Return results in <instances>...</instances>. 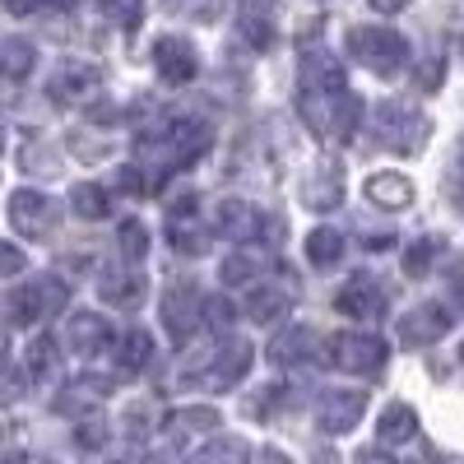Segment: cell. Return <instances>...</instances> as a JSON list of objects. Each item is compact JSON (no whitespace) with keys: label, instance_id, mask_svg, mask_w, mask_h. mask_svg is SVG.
Masks as SVG:
<instances>
[{"label":"cell","instance_id":"cell-29","mask_svg":"<svg viewBox=\"0 0 464 464\" xmlns=\"http://www.w3.org/2000/svg\"><path fill=\"white\" fill-rule=\"evenodd\" d=\"M302 251H306V260H312L316 269H330V265H339V256H343V232L330 227V223H321V227L306 232Z\"/></svg>","mask_w":464,"mask_h":464},{"label":"cell","instance_id":"cell-2","mask_svg":"<svg viewBox=\"0 0 464 464\" xmlns=\"http://www.w3.org/2000/svg\"><path fill=\"white\" fill-rule=\"evenodd\" d=\"M428 135H432V121H428V111H422L418 102H404V98L376 102V111H372V140L381 149H391V153H422Z\"/></svg>","mask_w":464,"mask_h":464},{"label":"cell","instance_id":"cell-15","mask_svg":"<svg viewBox=\"0 0 464 464\" xmlns=\"http://www.w3.org/2000/svg\"><path fill=\"white\" fill-rule=\"evenodd\" d=\"M450 325H455V316H450L446 302H422V306H413V312L400 321V339L409 348H428V343L446 339Z\"/></svg>","mask_w":464,"mask_h":464},{"label":"cell","instance_id":"cell-7","mask_svg":"<svg viewBox=\"0 0 464 464\" xmlns=\"http://www.w3.org/2000/svg\"><path fill=\"white\" fill-rule=\"evenodd\" d=\"M61 223V205L47 196V190H33V186H19L10 190V227L19 237H43Z\"/></svg>","mask_w":464,"mask_h":464},{"label":"cell","instance_id":"cell-42","mask_svg":"<svg viewBox=\"0 0 464 464\" xmlns=\"http://www.w3.org/2000/svg\"><path fill=\"white\" fill-rule=\"evenodd\" d=\"M450 190L464 196V140H459V153H455V168H450Z\"/></svg>","mask_w":464,"mask_h":464},{"label":"cell","instance_id":"cell-24","mask_svg":"<svg viewBox=\"0 0 464 464\" xmlns=\"http://www.w3.org/2000/svg\"><path fill=\"white\" fill-rule=\"evenodd\" d=\"M362 196H367V205L395 214V209H409L413 205V181L400 177V172H376V177H367Z\"/></svg>","mask_w":464,"mask_h":464},{"label":"cell","instance_id":"cell-30","mask_svg":"<svg viewBox=\"0 0 464 464\" xmlns=\"http://www.w3.org/2000/svg\"><path fill=\"white\" fill-rule=\"evenodd\" d=\"M70 205H74V214H80V218L98 223V218L111 214V190L98 186V181H80V186L70 190Z\"/></svg>","mask_w":464,"mask_h":464},{"label":"cell","instance_id":"cell-13","mask_svg":"<svg viewBox=\"0 0 464 464\" xmlns=\"http://www.w3.org/2000/svg\"><path fill=\"white\" fill-rule=\"evenodd\" d=\"M367 413V395L362 391H325L316 400V428L325 437H343L358 428V418Z\"/></svg>","mask_w":464,"mask_h":464},{"label":"cell","instance_id":"cell-45","mask_svg":"<svg viewBox=\"0 0 464 464\" xmlns=\"http://www.w3.org/2000/svg\"><path fill=\"white\" fill-rule=\"evenodd\" d=\"M404 5H409V0H372L376 14H395V10H404Z\"/></svg>","mask_w":464,"mask_h":464},{"label":"cell","instance_id":"cell-48","mask_svg":"<svg viewBox=\"0 0 464 464\" xmlns=\"http://www.w3.org/2000/svg\"><path fill=\"white\" fill-rule=\"evenodd\" d=\"M459 358H464V348H459Z\"/></svg>","mask_w":464,"mask_h":464},{"label":"cell","instance_id":"cell-33","mask_svg":"<svg viewBox=\"0 0 464 464\" xmlns=\"http://www.w3.org/2000/svg\"><path fill=\"white\" fill-rule=\"evenodd\" d=\"M0 52H5V74H10L14 84L37 65V52H33V43H24V37H5V43H0Z\"/></svg>","mask_w":464,"mask_h":464},{"label":"cell","instance_id":"cell-12","mask_svg":"<svg viewBox=\"0 0 464 464\" xmlns=\"http://www.w3.org/2000/svg\"><path fill=\"white\" fill-rule=\"evenodd\" d=\"M297 93H316V98H339V93H348L343 65H339L330 52H321V47L302 52V61H297Z\"/></svg>","mask_w":464,"mask_h":464},{"label":"cell","instance_id":"cell-3","mask_svg":"<svg viewBox=\"0 0 464 464\" xmlns=\"http://www.w3.org/2000/svg\"><path fill=\"white\" fill-rule=\"evenodd\" d=\"M251 362H256V348H251V339H237V334H223L209 353H205V362H196V367H186V381L190 385H200V391H232L246 372H251Z\"/></svg>","mask_w":464,"mask_h":464},{"label":"cell","instance_id":"cell-9","mask_svg":"<svg viewBox=\"0 0 464 464\" xmlns=\"http://www.w3.org/2000/svg\"><path fill=\"white\" fill-rule=\"evenodd\" d=\"M214 223H218L223 237H227V242H237V246H246V242H265V232H269V237L279 232L275 218H269L265 209H256V205H246V200H223L218 214H214Z\"/></svg>","mask_w":464,"mask_h":464},{"label":"cell","instance_id":"cell-5","mask_svg":"<svg viewBox=\"0 0 464 464\" xmlns=\"http://www.w3.org/2000/svg\"><path fill=\"white\" fill-rule=\"evenodd\" d=\"M348 56L367 65L372 74H381V80H391V74L409 65V43H404V33L385 28V24H362L348 33Z\"/></svg>","mask_w":464,"mask_h":464},{"label":"cell","instance_id":"cell-20","mask_svg":"<svg viewBox=\"0 0 464 464\" xmlns=\"http://www.w3.org/2000/svg\"><path fill=\"white\" fill-rule=\"evenodd\" d=\"M269 269H275V260L260 251V242H246V246H237V251L223 260L218 279H223L227 288H251V284H260V279L269 275Z\"/></svg>","mask_w":464,"mask_h":464},{"label":"cell","instance_id":"cell-27","mask_svg":"<svg viewBox=\"0 0 464 464\" xmlns=\"http://www.w3.org/2000/svg\"><path fill=\"white\" fill-rule=\"evenodd\" d=\"M111 362H116V372H121V376L144 372V367L153 362V334H149V330H130V334H121V339L111 343Z\"/></svg>","mask_w":464,"mask_h":464},{"label":"cell","instance_id":"cell-4","mask_svg":"<svg viewBox=\"0 0 464 464\" xmlns=\"http://www.w3.org/2000/svg\"><path fill=\"white\" fill-rule=\"evenodd\" d=\"M65 302H70V288L56 275H37V279L10 288V297H5L10 330H28V325H43L47 316H61Z\"/></svg>","mask_w":464,"mask_h":464},{"label":"cell","instance_id":"cell-8","mask_svg":"<svg viewBox=\"0 0 464 464\" xmlns=\"http://www.w3.org/2000/svg\"><path fill=\"white\" fill-rule=\"evenodd\" d=\"M163 325H168V339L181 343V348H186L190 334L205 325V297H200V288L190 284V279L186 284H172L163 293Z\"/></svg>","mask_w":464,"mask_h":464},{"label":"cell","instance_id":"cell-14","mask_svg":"<svg viewBox=\"0 0 464 464\" xmlns=\"http://www.w3.org/2000/svg\"><path fill=\"white\" fill-rule=\"evenodd\" d=\"M334 306H339L343 316H353V321H381L385 306H391V297H385V288L372 275H353L334 293Z\"/></svg>","mask_w":464,"mask_h":464},{"label":"cell","instance_id":"cell-26","mask_svg":"<svg viewBox=\"0 0 464 464\" xmlns=\"http://www.w3.org/2000/svg\"><path fill=\"white\" fill-rule=\"evenodd\" d=\"M413 437H418V413H413L404 400L385 404L381 418H376V441H381V446H404V441H413Z\"/></svg>","mask_w":464,"mask_h":464},{"label":"cell","instance_id":"cell-35","mask_svg":"<svg viewBox=\"0 0 464 464\" xmlns=\"http://www.w3.org/2000/svg\"><path fill=\"white\" fill-rule=\"evenodd\" d=\"M102 10L121 33H135L140 19H144V0H102Z\"/></svg>","mask_w":464,"mask_h":464},{"label":"cell","instance_id":"cell-23","mask_svg":"<svg viewBox=\"0 0 464 464\" xmlns=\"http://www.w3.org/2000/svg\"><path fill=\"white\" fill-rule=\"evenodd\" d=\"M339 200H343V172L330 163H316L312 177L302 181V205L325 214V209H339Z\"/></svg>","mask_w":464,"mask_h":464},{"label":"cell","instance_id":"cell-19","mask_svg":"<svg viewBox=\"0 0 464 464\" xmlns=\"http://www.w3.org/2000/svg\"><path fill=\"white\" fill-rule=\"evenodd\" d=\"M218 428H223L218 409H205V404H196V409H177V413L163 418V432H168L172 450H190V437H205V432H218Z\"/></svg>","mask_w":464,"mask_h":464},{"label":"cell","instance_id":"cell-28","mask_svg":"<svg viewBox=\"0 0 464 464\" xmlns=\"http://www.w3.org/2000/svg\"><path fill=\"white\" fill-rule=\"evenodd\" d=\"M98 293H102V302H111V306H121V312H130V306H140V302H144L149 279H144V275H135V269H126V275H102Z\"/></svg>","mask_w":464,"mask_h":464},{"label":"cell","instance_id":"cell-17","mask_svg":"<svg viewBox=\"0 0 464 464\" xmlns=\"http://www.w3.org/2000/svg\"><path fill=\"white\" fill-rule=\"evenodd\" d=\"M98 84H102V70H98V65H89V61H65V65L52 74L47 93H52L56 107H70V102H84Z\"/></svg>","mask_w":464,"mask_h":464},{"label":"cell","instance_id":"cell-40","mask_svg":"<svg viewBox=\"0 0 464 464\" xmlns=\"http://www.w3.org/2000/svg\"><path fill=\"white\" fill-rule=\"evenodd\" d=\"M441 65H446V56H428V65H422V74H418V84L422 89H437L441 84Z\"/></svg>","mask_w":464,"mask_h":464},{"label":"cell","instance_id":"cell-11","mask_svg":"<svg viewBox=\"0 0 464 464\" xmlns=\"http://www.w3.org/2000/svg\"><path fill=\"white\" fill-rule=\"evenodd\" d=\"M196 205H200V196L186 190V196H177L172 209H168V237L186 256H205L209 251V227H200V209Z\"/></svg>","mask_w":464,"mask_h":464},{"label":"cell","instance_id":"cell-39","mask_svg":"<svg viewBox=\"0 0 464 464\" xmlns=\"http://www.w3.org/2000/svg\"><path fill=\"white\" fill-rule=\"evenodd\" d=\"M227 0H172V10L190 14V19H218Z\"/></svg>","mask_w":464,"mask_h":464},{"label":"cell","instance_id":"cell-44","mask_svg":"<svg viewBox=\"0 0 464 464\" xmlns=\"http://www.w3.org/2000/svg\"><path fill=\"white\" fill-rule=\"evenodd\" d=\"M37 5H43V0H5V10H10L14 19H24V14H33Z\"/></svg>","mask_w":464,"mask_h":464},{"label":"cell","instance_id":"cell-37","mask_svg":"<svg viewBox=\"0 0 464 464\" xmlns=\"http://www.w3.org/2000/svg\"><path fill=\"white\" fill-rule=\"evenodd\" d=\"M232 321H237V306H232L223 293H218V297H205V325H209L214 334H227Z\"/></svg>","mask_w":464,"mask_h":464},{"label":"cell","instance_id":"cell-47","mask_svg":"<svg viewBox=\"0 0 464 464\" xmlns=\"http://www.w3.org/2000/svg\"><path fill=\"white\" fill-rule=\"evenodd\" d=\"M43 5H56V10H70V5H80V0H43Z\"/></svg>","mask_w":464,"mask_h":464},{"label":"cell","instance_id":"cell-31","mask_svg":"<svg viewBox=\"0 0 464 464\" xmlns=\"http://www.w3.org/2000/svg\"><path fill=\"white\" fill-rule=\"evenodd\" d=\"M24 372H28L33 381H47V376L56 372V339H52V334H37V339L24 348Z\"/></svg>","mask_w":464,"mask_h":464},{"label":"cell","instance_id":"cell-32","mask_svg":"<svg viewBox=\"0 0 464 464\" xmlns=\"http://www.w3.org/2000/svg\"><path fill=\"white\" fill-rule=\"evenodd\" d=\"M441 256V242L437 237H413L409 246H404V275L409 279H422L432 269V260Z\"/></svg>","mask_w":464,"mask_h":464},{"label":"cell","instance_id":"cell-38","mask_svg":"<svg viewBox=\"0 0 464 464\" xmlns=\"http://www.w3.org/2000/svg\"><path fill=\"white\" fill-rule=\"evenodd\" d=\"M196 459H251V446L237 441V437H227V441H209V446H200Z\"/></svg>","mask_w":464,"mask_h":464},{"label":"cell","instance_id":"cell-43","mask_svg":"<svg viewBox=\"0 0 464 464\" xmlns=\"http://www.w3.org/2000/svg\"><path fill=\"white\" fill-rule=\"evenodd\" d=\"M19 269H24V256H19V246H14V242H5V279H14Z\"/></svg>","mask_w":464,"mask_h":464},{"label":"cell","instance_id":"cell-22","mask_svg":"<svg viewBox=\"0 0 464 464\" xmlns=\"http://www.w3.org/2000/svg\"><path fill=\"white\" fill-rule=\"evenodd\" d=\"M65 339H70L74 353H84V358H93V353H102V348H111V343H116L111 321H107V316H98V312H74V316H70V325H65Z\"/></svg>","mask_w":464,"mask_h":464},{"label":"cell","instance_id":"cell-16","mask_svg":"<svg viewBox=\"0 0 464 464\" xmlns=\"http://www.w3.org/2000/svg\"><path fill=\"white\" fill-rule=\"evenodd\" d=\"M237 33L251 52H269L279 43V19H275V0H242L237 5Z\"/></svg>","mask_w":464,"mask_h":464},{"label":"cell","instance_id":"cell-25","mask_svg":"<svg viewBox=\"0 0 464 464\" xmlns=\"http://www.w3.org/2000/svg\"><path fill=\"white\" fill-rule=\"evenodd\" d=\"M316 330H306V325H288L275 343H269V358H275L279 367H306L312 362V348H316Z\"/></svg>","mask_w":464,"mask_h":464},{"label":"cell","instance_id":"cell-41","mask_svg":"<svg viewBox=\"0 0 464 464\" xmlns=\"http://www.w3.org/2000/svg\"><path fill=\"white\" fill-rule=\"evenodd\" d=\"M74 441H80V446H84V450H98V446H102V441H107V432H102V428H98V422H89V428H84V432H80V437H74Z\"/></svg>","mask_w":464,"mask_h":464},{"label":"cell","instance_id":"cell-34","mask_svg":"<svg viewBox=\"0 0 464 464\" xmlns=\"http://www.w3.org/2000/svg\"><path fill=\"white\" fill-rule=\"evenodd\" d=\"M116 242H121V256L126 260H144L149 256V227L140 218H126L121 227H116Z\"/></svg>","mask_w":464,"mask_h":464},{"label":"cell","instance_id":"cell-6","mask_svg":"<svg viewBox=\"0 0 464 464\" xmlns=\"http://www.w3.org/2000/svg\"><path fill=\"white\" fill-rule=\"evenodd\" d=\"M325 348H330V362L339 372H353V376H376L385 362H391V343H385L381 334H372V330H343Z\"/></svg>","mask_w":464,"mask_h":464},{"label":"cell","instance_id":"cell-1","mask_svg":"<svg viewBox=\"0 0 464 464\" xmlns=\"http://www.w3.org/2000/svg\"><path fill=\"white\" fill-rule=\"evenodd\" d=\"M214 144V130L200 116H163L159 126H144V135L135 140L140 168L149 177V190H163V181L190 163H200Z\"/></svg>","mask_w":464,"mask_h":464},{"label":"cell","instance_id":"cell-10","mask_svg":"<svg viewBox=\"0 0 464 464\" xmlns=\"http://www.w3.org/2000/svg\"><path fill=\"white\" fill-rule=\"evenodd\" d=\"M153 70H159V80L168 89H186L190 80L200 74V52L186 43L177 33H163L159 43H153Z\"/></svg>","mask_w":464,"mask_h":464},{"label":"cell","instance_id":"cell-36","mask_svg":"<svg viewBox=\"0 0 464 464\" xmlns=\"http://www.w3.org/2000/svg\"><path fill=\"white\" fill-rule=\"evenodd\" d=\"M153 422H159V409H153L149 400H135L126 409V418H121V432L126 437H144V432H153Z\"/></svg>","mask_w":464,"mask_h":464},{"label":"cell","instance_id":"cell-21","mask_svg":"<svg viewBox=\"0 0 464 464\" xmlns=\"http://www.w3.org/2000/svg\"><path fill=\"white\" fill-rule=\"evenodd\" d=\"M107 395H111V381H102V376H80V381H70L65 391L56 395V413H65V418L98 413V409L107 404Z\"/></svg>","mask_w":464,"mask_h":464},{"label":"cell","instance_id":"cell-46","mask_svg":"<svg viewBox=\"0 0 464 464\" xmlns=\"http://www.w3.org/2000/svg\"><path fill=\"white\" fill-rule=\"evenodd\" d=\"M450 275H455V279H450V293H455V297L464 302V265H455V269H450Z\"/></svg>","mask_w":464,"mask_h":464},{"label":"cell","instance_id":"cell-18","mask_svg":"<svg viewBox=\"0 0 464 464\" xmlns=\"http://www.w3.org/2000/svg\"><path fill=\"white\" fill-rule=\"evenodd\" d=\"M293 284H279V279H260V284H251V293H246V312H251V321L256 325H275L279 316H288L293 312Z\"/></svg>","mask_w":464,"mask_h":464}]
</instances>
